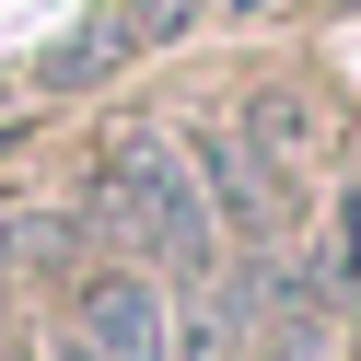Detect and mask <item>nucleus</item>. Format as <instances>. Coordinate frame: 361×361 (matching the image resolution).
<instances>
[{"label": "nucleus", "instance_id": "f257e3e1", "mask_svg": "<svg viewBox=\"0 0 361 361\" xmlns=\"http://www.w3.org/2000/svg\"><path fill=\"white\" fill-rule=\"evenodd\" d=\"M105 210H117V233L140 245V268H164V280H210L221 233H210V187H198V164L175 140H152V128H117L94 164Z\"/></svg>", "mask_w": 361, "mask_h": 361}, {"label": "nucleus", "instance_id": "f03ea898", "mask_svg": "<svg viewBox=\"0 0 361 361\" xmlns=\"http://www.w3.org/2000/svg\"><path fill=\"white\" fill-rule=\"evenodd\" d=\"M59 361H175V326H164V291H152V268H94V280L71 291Z\"/></svg>", "mask_w": 361, "mask_h": 361}, {"label": "nucleus", "instance_id": "7ed1b4c3", "mask_svg": "<svg viewBox=\"0 0 361 361\" xmlns=\"http://www.w3.org/2000/svg\"><path fill=\"white\" fill-rule=\"evenodd\" d=\"M187 164H198V187H210V210L233 221V245H245V257H280V233H291V187L268 175V152L221 128V140H198Z\"/></svg>", "mask_w": 361, "mask_h": 361}, {"label": "nucleus", "instance_id": "20e7f679", "mask_svg": "<svg viewBox=\"0 0 361 361\" xmlns=\"http://www.w3.org/2000/svg\"><path fill=\"white\" fill-rule=\"evenodd\" d=\"M175 24H187V0H140V12H105V24H94V35L71 47V71H105L117 47H164Z\"/></svg>", "mask_w": 361, "mask_h": 361}, {"label": "nucleus", "instance_id": "39448f33", "mask_svg": "<svg viewBox=\"0 0 361 361\" xmlns=\"http://www.w3.org/2000/svg\"><path fill=\"white\" fill-rule=\"evenodd\" d=\"M0 361H35V350H24V338H0Z\"/></svg>", "mask_w": 361, "mask_h": 361}]
</instances>
